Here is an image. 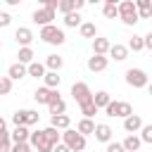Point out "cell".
Wrapping results in <instances>:
<instances>
[{
    "mask_svg": "<svg viewBox=\"0 0 152 152\" xmlns=\"http://www.w3.org/2000/svg\"><path fill=\"white\" fill-rule=\"evenodd\" d=\"M38 38H40L43 43H48V45H62V43L66 40L64 31H62L59 26H55V24L43 26V28H40V33H38Z\"/></svg>",
    "mask_w": 152,
    "mask_h": 152,
    "instance_id": "obj_1",
    "label": "cell"
},
{
    "mask_svg": "<svg viewBox=\"0 0 152 152\" xmlns=\"http://www.w3.org/2000/svg\"><path fill=\"white\" fill-rule=\"evenodd\" d=\"M119 19H121L126 26H135V24L140 21L133 0H124V2H119Z\"/></svg>",
    "mask_w": 152,
    "mask_h": 152,
    "instance_id": "obj_2",
    "label": "cell"
},
{
    "mask_svg": "<svg viewBox=\"0 0 152 152\" xmlns=\"http://www.w3.org/2000/svg\"><path fill=\"white\" fill-rule=\"evenodd\" d=\"M62 142H64L71 152H83V150H86V138H83L78 131H74V128H66V131L62 133Z\"/></svg>",
    "mask_w": 152,
    "mask_h": 152,
    "instance_id": "obj_3",
    "label": "cell"
},
{
    "mask_svg": "<svg viewBox=\"0 0 152 152\" xmlns=\"http://www.w3.org/2000/svg\"><path fill=\"white\" fill-rule=\"evenodd\" d=\"M71 97L78 102V107L81 104H86V102H93V90L88 88V83H83V81H76L74 86H71Z\"/></svg>",
    "mask_w": 152,
    "mask_h": 152,
    "instance_id": "obj_4",
    "label": "cell"
},
{
    "mask_svg": "<svg viewBox=\"0 0 152 152\" xmlns=\"http://www.w3.org/2000/svg\"><path fill=\"white\" fill-rule=\"evenodd\" d=\"M126 83H128L131 88H147L150 78H147V74H145L142 69H128V71H126Z\"/></svg>",
    "mask_w": 152,
    "mask_h": 152,
    "instance_id": "obj_5",
    "label": "cell"
},
{
    "mask_svg": "<svg viewBox=\"0 0 152 152\" xmlns=\"http://www.w3.org/2000/svg\"><path fill=\"white\" fill-rule=\"evenodd\" d=\"M28 145H31V150H38V152H52V145H50V140L45 138L43 131H31Z\"/></svg>",
    "mask_w": 152,
    "mask_h": 152,
    "instance_id": "obj_6",
    "label": "cell"
},
{
    "mask_svg": "<svg viewBox=\"0 0 152 152\" xmlns=\"http://www.w3.org/2000/svg\"><path fill=\"white\" fill-rule=\"evenodd\" d=\"M62 95H59V90H50V88H36V93H33V100L38 102V104H50V102H55V100H59Z\"/></svg>",
    "mask_w": 152,
    "mask_h": 152,
    "instance_id": "obj_7",
    "label": "cell"
},
{
    "mask_svg": "<svg viewBox=\"0 0 152 152\" xmlns=\"http://www.w3.org/2000/svg\"><path fill=\"white\" fill-rule=\"evenodd\" d=\"M40 28L43 26H50L52 24V19H55V10H48V7H38L36 12H33V17H31Z\"/></svg>",
    "mask_w": 152,
    "mask_h": 152,
    "instance_id": "obj_8",
    "label": "cell"
},
{
    "mask_svg": "<svg viewBox=\"0 0 152 152\" xmlns=\"http://www.w3.org/2000/svg\"><path fill=\"white\" fill-rule=\"evenodd\" d=\"M14 40L21 45V48H31V40H33V31L28 26H19L14 31Z\"/></svg>",
    "mask_w": 152,
    "mask_h": 152,
    "instance_id": "obj_9",
    "label": "cell"
},
{
    "mask_svg": "<svg viewBox=\"0 0 152 152\" xmlns=\"http://www.w3.org/2000/svg\"><path fill=\"white\" fill-rule=\"evenodd\" d=\"M107 64H109V57H104V55H93V57H88V69L90 71H104L107 69Z\"/></svg>",
    "mask_w": 152,
    "mask_h": 152,
    "instance_id": "obj_10",
    "label": "cell"
},
{
    "mask_svg": "<svg viewBox=\"0 0 152 152\" xmlns=\"http://www.w3.org/2000/svg\"><path fill=\"white\" fill-rule=\"evenodd\" d=\"M140 128H142V119H140L138 114H131V116H126V119H124V131H126L128 135L138 133Z\"/></svg>",
    "mask_w": 152,
    "mask_h": 152,
    "instance_id": "obj_11",
    "label": "cell"
},
{
    "mask_svg": "<svg viewBox=\"0 0 152 152\" xmlns=\"http://www.w3.org/2000/svg\"><path fill=\"white\" fill-rule=\"evenodd\" d=\"M28 138H31V131H28V126H14V131L10 133V140H12V145H17V142H28Z\"/></svg>",
    "mask_w": 152,
    "mask_h": 152,
    "instance_id": "obj_12",
    "label": "cell"
},
{
    "mask_svg": "<svg viewBox=\"0 0 152 152\" xmlns=\"http://www.w3.org/2000/svg\"><path fill=\"white\" fill-rule=\"evenodd\" d=\"M95 140H100V142H112V135H114V131L107 126V124H95Z\"/></svg>",
    "mask_w": 152,
    "mask_h": 152,
    "instance_id": "obj_13",
    "label": "cell"
},
{
    "mask_svg": "<svg viewBox=\"0 0 152 152\" xmlns=\"http://www.w3.org/2000/svg\"><path fill=\"white\" fill-rule=\"evenodd\" d=\"M114 62H124L126 57H128V48L126 45H121V43H114L112 48H109V52H107Z\"/></svg>",
    "mask_w": 152,
    "mask_h": 152,
    "instance_id": "obj_14",
    "label": "cell"
},
{
    "mask_svg": "<svg viewBox=\"0 0 152 152\" xmlns=\"http://www.w3.org/2000/svg\"><path fill=\"white\" fill-rule=\"evenodd\" d=\"M109 48H112V43L107 40V38H93V55H104L107 57V52H109Z\"/></svg>",
    "mask_w": 152,
    "mask_h": 152,
    "instance_id": "obj_15",
    "label": "cell"
},
{
    "mask_svg": "<svg viewBox=\"0 0 152 152\" xmlns=\"http://www.w3.org/2000/svg\"><path fill=\"white\" fill-rule=\"evenodd\" d=\"M43 83H45V88H50V90H59L62 76H59L57 71H45V76H43Z\"/></svg>",
    "mask_w": 152,
    "mask_h": 152,
    "instance_id": "obj_16",
    "label": "cell"
},
{
    "mask_svg": "<svg viewBox=\"0 0 152 152\" xmlns=\"http://www.w3.org/2000/svg\"><path fill=\"white\" fill-rule=\"evenodd\" d=\"M121 145H124V150H126V152H138V150H140V145H142V140H140V135H135V133H133V135H126Z\"/></svg>",
    "mask_w": 152,
    "mask_h": 152,
    "instance_id": "obj_17",
    "label": "cell"
},
{
    "mask_svg": "<svg viewBox=\"0 0 152 152\" xmlns=\"http://www.w3.org/2000/svg\"><path fill=\"white\" fill-rule=\"evenodd\" d=\"M24 76H26V66L19 64V62H14V64L7 69V78H10V81H19V78H24Z\"/></svg>",
    "mask_w": 152,
    "mask_h": 152,
    "instance_id": "obj_18",
    "label": "cell"
},
{
    "mask_svg": "<svg viewBox=\"0 0 152 152\" xmlns=\"http://www.w3.org/2000/svg\"><path fill=\"white\" fill-rule=\"evenodd\" d=\"M135 10L140 19H150L152 17V2L150 0H135Z\"/></svg>",
    "mask_w": 152,
    "mask_h": 152,
    "instance_id": "obj_19",
    "label": "cell"
},
{
    "mask_svg": "<svg viewBox=\"0 0 152 152\" xmlns=\"http://www.w3.org/2000/svg\"><path fill=\"white\" fill-rule=\"evenodd\" d=\"M109 93L107 90H97V93H93V104L97 107V109H104L107 104H109Z\"/></svg>",
    "mask_w": 152,
    "mask_h": 152,
    "instance_id": "obj_20",
    "label": "cell"
},
{
    "mask_svg": "<svg viewBox=\"0 0 152 152\" xmlns=\"http://www.w3.org/2000/svg\"><path fill=\"white\" fill-rule=\"evenodd\" d=\"M50 126L57 128V131H66V128L71 126V119H69L66 114H59V116H52V119H50Z\"/></svg>",
    "mask_w": 152,
    "mask_h": 152,
    "instance_id": "obj_21",
    "label": "cell"
},
{
    "mask_svg": "<svg viewBox=\"0 0 152 152\" xmlns=\"http://www.w3.org/2000/svg\"><path fill=\"white\" fill-rule=\"evenodd\" d=\"M26 74H28V76H33V78H43V76H45V64H40V62H36V59H33V62L26 66Z\"/></svg>",
    "mask_w": 152,
    "mask_h": 152,
    "instance_id": "obj_22",
    "label": "cell"
},
{
    "mask_svg": "<svg viewBox=\"0 0 152 152\" xmlns=\"http://www.w3.org/2000/svg\"><path fill=\"white\" fill-rule=\"evenodd\" d=\"M76 131L86 138V135L95 133V121H93V119H81V121H78V126H76Z\"/></svg>",
    "mask_w": 152,
    "mask_h": 152,
    "instance_id": "obj_23",
    "label": "cell"
},
{
    "mask_svg": "<svg viewBox=\"0 0 152 152\" xmlns=\"http://www.w3.org/2000/svg\"><path fill=\"white\" fill-rule=\"evenodd\" d=\"M78 31H81L83 38H97V26H95L93 21H83V24L78 26Z\"/></svg>",
    "mask_w": 152,
    "mask_h": 152,
    "instance_id": "obj_24",
    "label": "cell"
},
{
    "mask_svg": "<svg viewBox=\"0 0 152 152\" xmlns=\"http://www.w3.org/2000/svg\"><path fill=\"white\" fill-rule=\"evenodd\" d=\"M64 66V59L59 57V55H48V59H45V69H50V71H59Z\"/></svg>",
    "mask_w": 152,
    "mask_h": 152,
    "instance_id": "obj_25",
    "label": "cell"
},
{
    "mask_svg": "<svg viewBox=\"0 0 152 152\" xmlns=\"http://www.w3.org/2000/svg\"><path fill=\"white\" fill-rule=\"evenodd\" d=\"M17 57H19V64H24V66H28L31 62H33V50L31 48H19V52H17Z\"/></svg>",
    "mask_w": 152,
    "mask_h": 152,
    "instance_id": "obj_26",
    "label": "cell"
},
{
    "mask_svg": "<svg viewBox=\"0 0 152 152\" xmlns=\"http://www.w3.org/2000/svg\"><path fill=\"white\" fill-rule=\"evenodd\" d=\"M102 12H104L107 19H116V17H119V5H116L114 0H107L104 7H102Z\"/></svg>",
    "mask_w": 152,
    "mask_h": 152,
    "instance_id": "obj_27",
    "label": "cell"
},
{
    "mask_svg": "<svg viewBox=\"0 0 152 152\" xmlns=\"http://www.w3.org/2000/svg\"><path fill=\"white\" fill-rule=\"evenodd\" d=\"M128 50H133V52H140V50H145V43H142V36H131L128 38V45H126Z\"/></svg>",
    "mask_w": 152,
    "mask_h": 152,
    "instance_id": "obj_28",
    "label": "cell"
},
{
    "mask_svg": "<svg viewBox=\"0 0 152 152\" xmlns=\"http://www.w3.org/2000/svg\"><path fill=\"white\" fill-rule=\"evenodd\" d=\"M48 107H50V114H52V116H59V114H64V112H66V102H64L62 97H59V100H55V102H50Z\"/></svg>",
    "mask_w": 152,
    "mask_h": 152,
    "instance_id": "obj_29",
    "label": "cell"
},
{
    "mask_svg": "<svg viewBox=\"0 0 152 152\" xmlns=\"http://www.w3.org/2000/svg\"><path fill=\"white\" fill-rule=\"evenodd\" d=\"M64 26H69V28H76V26H81V14H78V12L64 14Z\"/></svg>",
    "mask_w": 152,
    "mask_h": 152,
    "instance_id": "obj_30",
    "label": "cell"
},
{
    "mask_svg": "<svg viewBox=\"0 0 152 152\" xmlns=\"http://www.w3.org/2000/svg\"><path fill=\"white\" fill-rule=\"evenodd\" d=\"M43 133H45V138L50 140V145H52V147H55V145L59 142V138H62V133H57V128H52V126L43 128Z\"/></svg>",
    "mask_w": 152,
    "mask_h": 152,
    "instance_id": "obj_31",
    "label": "cell"
},
{
    "mask_svg": "<svg viewBox=\"0 0 152 152\" xmlns=\"http://www.w3.org/2000/svg\"><path fill=\"white\" fill-rule=\"evenodd\" d=\"M97 112H100V109H97L93 102H86V104H81V114H83V119H93Z\"/></svg>",
    "mask_w": 152,
    "mask_h": 152,
    "instance_id": "obj_32",
    "label": "cell"
},
{
    "mask_svg": "<svg viewBox=\"0 0 152 152\" xmlns=\"http://www.w3.org/2000/svg\"><path fill=\"white\" fill-rule=\"evenodd\" d=\"M12 124L14 126H26V109H17L12 114Z\"/></svg>",
    "mask_w": 152,
    "mask_h": 152,
    "instance_id": "obj_33",
    "label": "cell"
},
{
    "mask_svg": "<svg viewBox=\"0 0 152 152\" xmlns=\"http://www.w3.org/2000/svg\"><path fill=\"white\" fill-rule=\"evenodd\" d=\"M140 140H142V142H152V124H142V128H140Z\"/></svg>",
    "mask_w": 152,
    "mask_h": 152,
    "instance_id": "obj_34",
    "label": "cell"
},
{
    "mask_svg": "<svg viewBox=\"0 0 152 152\" xmlns=\"http://www.w3.org/2000/svg\"><path fill=\"white\" fill-rule=\"evenodd\" d=\"M12 93V81L7 76H0V95H10Z\"/></svg>",
    "mask_w": 152,
    "mask_h": 152,
    "instance_id": "obj_35",
    "label": "cell"
},
{
    "mask_svg": "<svg viewBox=\"0 0 152 152\" xmlns=\"http://www.w3.org/2000/svg\"><path fill=\"white\" fill-rule=\"evenodd\" d=\"M104 114L107 116H119V102L116 100H109V104L104 107Z\"/></svg>",
    "mask_w": 152,
    "mask_h": 152,
    "instance_id": "obj_36",
    "label": "cell"
},
{
    "mask_svg": "<svg viewBox=\"0 0 152 152\" xmlns=\"http://www.w3.org/2000/svg\"><path fill=\"white\" fill-rule=\"evenodd\" d=\"M38 119H40V114L36 109H26V126H36Z\"/></svg>",
    "mask_w": 152,
    "mask_h": 152,
    "instance_id": "obj_37",
    "label": "cell"
},
{
    "mask_svg": "<svg viewBox=\"0 0 152 152\" xmlns=\"http://www.w3.org/2000/svg\"><path fill=\"white\" fill-rule=\"evenodd\" d=\"M131 114H133V107H131L128 102H119V116L126 119V116H131Z\"/></svg>",
    "mask_w": 152,
    "mask_h": 152,
    "instance_id": "obj_38",
    "label": "cell"
},
{
    "mask_svg": "<svg viewBox=\"0 0 152 152\" xmlns=\"http://www.w3.org/2000/svg\"><path fill=\"white\" fill-rule=\"evenodd\" d=\"M104 152H126V150H124L121 142H114V140H112V142H107V150H104Z\"/></svg>",
    "mask_w": 152,
    "mask_h": 152,
    "instance_id": "obj_39",
    "label": "cell"
},
{
    "mask_svg": "<svg viewBox=\"0 0 152 152\" xmlns=\"http://www.w3.org/2000/svg\"><path fill=\"white\" fill-rule=\"evenodd\" d=\"M10 24H12L10 12H0V28H5V26H10Z\"/></svg>",
    "mask_w": 152,
    "mask_h": 152,
    "instance_id": "obj_40",
    "label": "cell"
},
{
    "mask_svg": "<svg viewBox=\"0 0 152 152\" xmlns=\"http://www.w3.org/2000/svg\"><path fill=\"white\" fill-rule=\"evenodd\" d=\"M12 152H31V145L28 142H17V145H12Z\"/></svg>",
    "mask_w": 152,
    "mask_h": 152,
    "instance_id": "obj_41",
    "label": "cell"
},
{
    "mask_svg": "<svg viewBox=\"0 0 152 152\" xmlns=\"http://www.w3.org/2000/svg\"><path fill=\"white\" fill-rule=\"evenodd\" d=\"M43 7H48V10H57V7H59V0H45Z\"/></svg>",
    "mask_w": 152,
    "mask_h": 152,
    "instance_id": "obj_42",
    "label": "cell"
},
{
    "mask_svg": "<svg viewBox=\"0 0 152 152\" xmlns=\"http://www.w3.org/2000/svg\"><path fill=\"white\" fill-rule=\"evenodd\" d=\"M5 142H12L10 140V131L5 128V131H0V145H5Z\"/></svg>",
    "mask_w": 152,
    "mask_h": 152,
    "instance_id": "obj_43",
    "label": "cell"
},
{
    "mask_svg": "<svg viewBox=\"0 0 152 152\" xmlns=\"http://www.w3.org/2000/svg\"><path fill=\"white\" fill-rule=\"evenodd\" d=\"M142 43H145V48H147V50H152V31L142 36Z\"/></svg>",
    "mask_w": 152,
    "mask_h": 152,
    "instance_id": "obj_44",
    "label": "cell"
},
{
    "mask_svg": "<svg viewBox=\"0 0 152 152\" xmlns=\"http://www.w3.org/2000/svg\"><path fill=\"white\" fill-rule=\"evenodd\" d=\"M52 152H71V150H69V147H66L64 142H57V145L52 147Z\"/></svg>",
    "mask_w": 152,
    "mask_h": 152,
    "instance_id": "obj_45",
    "label": "cell"
},
{
    "mask_svg": "<svg viewBox=\"0 0 152 152\" xmlns=\"http://www.w3.org/2000/svg\"><path fill=\"white\" fill-rule=\"evenodd\" d=\"M0 131H5V119L0 116Z\"/></svg>",
    "mask_w": 152,
    "mask_h": 152,
    "instance_id": "obj_46",
    "label": "cell"
},
{
    "mask_svg": "<svg viewBox=\"0 0 152 152\" xmlns=\"http://www.w3.org/2000/svg\"><path fill=\"white\" fill-rule=\"evenodd\" d=\"M147 90H150V95H152V83H147Z\"/></svg>",
    "mask_w": 152,
    "mask_h": 152,
    "instance_id": "obj_47",
    "label": "cell"
},
{
    "mask_svg": "<svg viewBox=\"0 0 152 152\" xmlns=\"http://www.w3.org/2000/svg\"><path fill=\"white\" fill-rule=\"evenodd\" d=\"M0 50H2V40H0Z\"/></svg>",
    "mask_w": 152,
    "mask_h": 152,
    "instance_id": "obj_48",
    "label": "cell"
}]
</instances>
